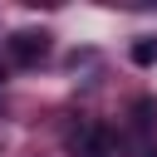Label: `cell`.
<instances>
[{"mask_svg":"<svg viewBox=\"0 0 157 157\" xmlns=\"http://www.w3.org/2000/svg\"><path fill=\"white\" fill-rule=\"evenodd\" d=\"M132 132H137V137H152V132H157V98L142 93V98L132 103Z\"/></svg>","mask_w":157,"mask_h":157,"instance_id":"obj_2","label":"cell"},{"mask_svg":"<svg viewBox=\"0 0 157 157\" xmlns=\"http://www.w3.org/2000/svg\"><path fill=\"white\" fill-rule=\"evenodd\" d=\"M132 64H157V39H137L132 44Z\"/></svg>","mask_w":157,"mask_h":157,"instance_id":"obj_3","label":"cell"},{"mask_svg":"<svg viewBox=\"0 0 157 157\" xmlns=\"http://www.w3.org/2000/svg\"><path fill=\"white\" fill-rule=\"evenodd\" d=\"M5 54H10V64L34 69V64L49 54V34H44V29H15V34L5 39Z\"/></svg>","mask_w":157,"mask_h":157,"instance_id":"obj_1","label":"cell"}]
</instances>
